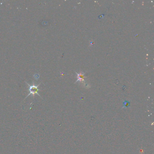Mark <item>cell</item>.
Returning <instances> with one entry per match:
<instances>
[{"label": "cell", "mask_w": 154, "mask_h": 154, "mask_svg": "<svg viewBox=\"0 0 154 154\" xmlns=\"http://www.w3.org/2000/svg\"><path fill=\"white\" fill-rule=\"evenodd\" d=\"M28 85L29 86V90L28 91H29V94L28 95V96L26 97V98H27L28 96H29V95L30 94H32L33 96H35V94H38L39 96H40V95L38 94V91L39 90L38 89V87L39 85H30L29 84L27 83Z\"/></svg>", "instance_id": "cell-1"}, {"label": "cell", "mask_w": 154, "mask_h": 154, "mask_svg": "<svg viewBox=\"0 0 154 154\" xmlns=\"http://www.w3.org/2000/svg\"><path fill=\"white\" fill-rule=\"evenodd\" d=\"M84 73H80L79 74H77V82H82V81L84 80Z\"/></svg>", "instance_id": "cell-2"}]
</instances>
